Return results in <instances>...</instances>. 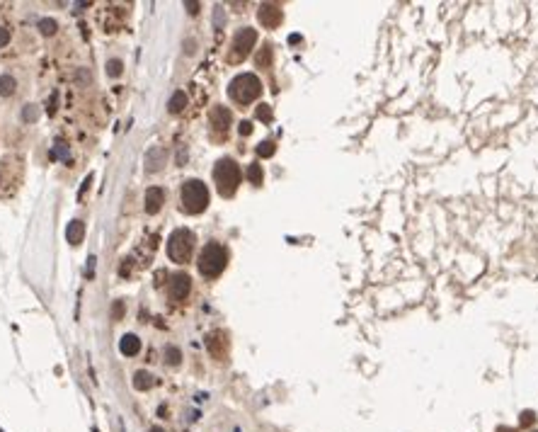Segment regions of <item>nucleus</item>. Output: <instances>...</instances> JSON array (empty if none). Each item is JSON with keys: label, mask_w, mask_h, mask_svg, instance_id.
Listing matches in <instances>:
<instances>
[{"label": "nucleus", "mask_w": 538, "mask_h": 432, "mask_svg": "<svg viewBox=\"0 0 538 432\" xmlns=\"http://www.w3.org/2000/svg\"><path fill=\"white\" fill-rule=\"evenodd\" d=\"M56 29H58V22H56V20H51V17H44V20H39V32H42L44 37H51V34H56Z\"/></svg>", "instance_id": "19"}, {"label": "nucleus", "mask_w": 538, "mask_h": 432, "mask_svg": "<svg viewBox=\"0 0 538 432\" xmlns=\"http://www.w3.org/2000/svg\"><path fill=\"white\" fill-rule=\"evenodd\" d=\"M255 114H257V119H262V122H272V107H269V105H260Z\"/></svg>", "instance_id": "25"}, {"label": "nucleus", "mask_w": 538, "mask_h": 432, "mask_svg": "<svg viewBox=\"0 0 538 432\" xmlns=\"http://www.w3.org/2000/svg\"><path fill=\"white\" fill-rule=\"evenodd\" d=\"M289 42H291V44H298V42H301V37H298V34H291Z\"/></svg>", "instance_id": "34"}, {"label": "nucleus", "mask_w": 538, "mask_h": 432, "mask_svg": "<svg viewBox=\"0 0 538 432\" xmlns=\"http://www.w3.org/2000/svg\"><path fill=\"white\" fill-rule=\"evenodd\" d=\"M179 360H182V352H179V348H175V345H167V348H165V362L170 364V367H177Z\"/></svg>", "instance_id": "21"}, {"label": "nucleus", "mask_w": 538, "mask_h": 432, "mask_svg": "<svg viewBox=\"0 0 538 432\" xmlns=\"http://www.w3.org/2000/svg\"><path fill=\"white\" fill-rule=\"evenodd\" d=\"M213 180H216V190L221 197H233L238 185H240V165L233 158H221L213 165Z\"/></svg>", "instance_id": "2"}, {"label": "nucleus", "mask_w": 538, "mask_h": 432, "mask_svg": "<svg viewBox=\"0 0 538 432\" xmlns=\"http://www.w3.org/2000/svg\"><path fill=\"white\" fill-rule=\"evenodd\" d=\"M533 420H536V413H533V410H521V415H519V422H521V427H528V425H533Z\"/></svg>", "instance_id": "27"}, {"label": "nucleus", "mask_w": 538, "mask_h": 432, "mask_svg": "<svg viewBox=\"0 0 538 432\" xmlns=\"http://www.w3.org/2000/svg\"><path fill=\"white\" fill-rule=\"evenodd\" d=\"M165 160H167V151L160 148V146H155V148H151L146 153V170L148 172H158L160 167L165 165Z\"/></svg>", "instance_id": "10"}, {"label": "nucleus", "mask_w": 538, "mask_h": 432, "mask_svg": "<svg viewBox=\"0 0 538 432\" xmlns=\"http://www.w3.org/2000/svg\"><path fill=\"white\" fill-rule=\"evenodd\" d=\"M228 95L238 105H250V102H255L262 95V83H260V78L255 73H240L228 85Z\"/></svg>", "instance_id": "1"}, {"label": "nucleus", "mask_w": 538, "mask_h": 432, "mask_svg": "<svg viewBox=\"0 0 538 432\" xmlns=\"http://www.w3.org/2000/svg\"><path fill=\"white\" fill-rule=\"evenodd\" d=\"M206 348L208 352L216 357V360H223V355H226V348H228V340H226V335L219 330V333H211L206 340Z\"/></svg>", "instance_id": "12"}, {"label": "nucleus", "mask_w": 538, "mask_h": 432, "mask_svg": "<svg viewBox=\"0 0 538 432\" xmlns=\"http://www.w3.org/2000/svg\"><path fill=\"white\" fill-rule=\"evenodd\" d=\"M255 61H257V66H260V68H267V66L272 63V46H269V44H264L262 49H260V54L255 56Z\"/></svg>", "instance_id": "18"}, {"label": "nucleus", "mask_w": 538, "mask_h": 432, "mask_svg": "<svg viewBox=\"0 0 538 432\" xmlns=\"http://www.w3.org/2000/svg\"><path fill=\"white\" fill-rule=\"evenodd\" d=\"M226 263H228V252L221 243H208L204 245V250L199 255V272L204 277H219L223 270H226Z\"/></svg>", "instance_id": "3"}, {"label": "nucleus", "mask_w": 538, "mask_h": 432, "mask_svg": "<svg viewBox=\"0 0 538 432\" xmlns=\"http://www.w3.org/2000/svg\"><path fill=\"white\" fill-rule=\"evenodd\" d=\"M189 292H192V279H189V275H184V272L172 275V279H170V296H172L175 301H182V299L189 296Z\"/></svg>", "instance_id": "8"}, {"label": "nucleus", "mask_w": 538, "mask_h": 432, "mask_svg": "<svg viewBox=\"0 0 538 432\" xmlns=\"http://www.w3.org/2000/svg\"><path fill=\"white\" fill-rule=\"evenodd\" d=\"M124 313H126L124 301H114V304H112V318H114V321H122Z\"/></svg>", "instance_id": "24"}, {"label": "nucleus", "mask_w": 538, "mask_h": 432, "mask_svg": "<svg viewBox=\"0 0 538 432\" xmlns=\"http://www.w3.org/2000/svg\"><path fill=\"white\" fill-rule=\"evenodd\" d=\"M54 158H61V160H68V148H66V143H63V141H56Z\"/></svg>", "instance_id": "28"}, {"label": "nucleus", "mask_w": 538, "mask_h": 432, "mask_svg": "<svg viewBox=\"0 0 538 432\" xmlns=\"http://www.w3.org/2000/svg\"><path fill=\"white\" fill-rule=\"evenodd\" d=\"M184 8H187V13H189V15H196V13H199V3H192V0H187V3H184Z\"/></svg>", "instance_id": "31"}, {"label": "nucleus", "mask_w": 538, "mask_h": 432, "mask_svg": "<svg viewBox=\"0 0 538 432\" xmlns=\"http://www.w3.org/2000/svg\"><path fill=\"white\" fill-rule=\"evenodd\" d=\"M182 209L187 214H201L208 207V190L201 180H187L182 185Z\"/></svg>", "instance_id": "4"}, {"label": "nucleus", "mask_w": 538, "mask_h": 432, "mask_svg": "<svg viewBox=\"0 0 538 432\" xmlns=\"http://www.w3.org/2000/svg\"><path fill=\"white\" fill-rule=\"evenodd\" d=\"M90 182H92V175H87V178H85V182H83V187H80V197L85 195V192H87V190H90Z\"/></svg>", "instance_id": "33"}, {"label": "nucleus", "mask_w": 538, "mask_h": 432, "mask_svg": "<svg viewBox=\"0 0 538 432\" xmlns=\"http://www.w3.org/2000/svg\"><path fill=\"white\" fill-rule=\"evenodd\" d=\"M163 204H165V192L160 187H151L146 192V211L148 214H158V211L163 209Z\"/></svg>", "instance_id": "11"}, {"label": "nucleus", "mask_w": 538, "mask_h": 432, "mask_svg": "<svg viewBox=\"0 0 538 432\" xmlns=\"http://www.w3.org/2000/svg\"><path fill=\"white\" fill-rule=\"evenodd\" d=\"M274 151H276V146L272 141H262V143L257 146V155H262V158H272Z\"/></svg>", "instance_id": "23"}, {"label": "nucleus", "mask_w": 538, "mask_h": 432, "mask_svg": "<svg viewBox=\"0 0 538 432\" xmlns=\"http://www.w3.org/2000/svg\"><path fill=\"white\" fill-rule=\"evenodd\" d=\"M184 107H187V95H184V90L172 93V98H170V102H167V110L172 112V114H177V112H182Z\"/></svg>", "instance_id": "16"}, {"label": "nucleus", "mask_w": 538, "mask_h": 432, "mask_svg": "<svg viewBox=\"0 0 538 432\" xmlns=\"http://www.w3.org/2000/svg\"><path fill=\"white\" fill-rule=\"evenodd\" d=\"M497 432H516V430H511V427H504V425H499V427H497Z\"/></svg>", "instance_id": "35"}, {"label": "nucleus", "mask_w": 538, "mask_h": 432, "mask_svg": "<svg viewBox=\"0 0 538 432\" xmlns=\"http://www.w3.org/2000/svg\"><path fill=\"white\" fill-rule=\"evenodd\" d=\"M208 122H211V126H213L216 131H226V129L231 126V122H233V114H231L228 107L216 105V107L211 110V114H208Z\"/></svg>", "instance_id": "9"}, {"label": "nucleus", "mask_w": 538, "mask_h": 432, "mask_svg": "<svg viewBox=\"0 0 538 432\" xmlns=\"http://www.w3.org/2000/svg\"><path fill=\"white\" fill-rule=\"evenodd\" d=\"M85 238V223L83 221H70L68 228H66V240H68L70 245H78V243H83Z\"/></svg>", "instance_id": "14"}, {"label": "nucleus", "mask_w": 538, "mask_h": 432, "mask_svg": "<svg viewBox=\"0 0 538 432\" xmlns=\"http://www.w3.org/2000/svg\"><path fill=\"white\" fill-rule=\"evenodd\" d=\"M255 42H257V32H255L252 27L238 29V32H235V37H233V51H231V56H228V61H231V63H240V61L252 51Z\"/></svg>", "instance_id": "6"}, {"label": "nucleus", "mask_w": 538, "mask_h": 432, "mask_svg": "<svg viewBox=\"0 0 538 432\" xmlns=\"http://www.w3.org/2000/svg\"><path fill=\"white\" fill-rule=\"evenodd\" d=\"M238 131H240V136H250L252 134V122H240Z\"/></svg>", "instance_id": "29"}, {"label": "nucleus", "mask_w": 538, "mask_h": 432, "mask_svg": "<svg viewBox=\"0 0 538 432\" xmlns=\"http://www.w3.org/2000/svg\"><path fill=\"white\" fill-rule=\"evenodd\" d=\"M22 119H25L27 124H32V122L37 119V105H27V107L22 110Z\"/></svg>", "instance_id": "26"}, {"label": "nucleus", "mask_w": 538, "mask_h": 432, "mask_svg": "<svg viewBox=\"0 0 538 432\" xmlns=\"http://www.w3.org/2000/svg\"><path fill=\"white\" fill-rule=\"evenodd\" d=\"M248 180L252 182V185H262V180H264L262 165H257V163H252V165L248 167Z\"/></svg>", "instance_id": "20"}, {"label": "nucleus", "mask_w": 538, "mask_h": 432, "mask_svg": "<svg viewBox=\"0 0 538 432\" xmlns=\"http://www.w3.org/2000/svg\"><path fill=\"white\" fill-rule=\"evenodd\" d=\"M119 350H122V355H124V357H136L138 350H141V340H138V335L126 333L124 337L119 340Z\"/></svg>", "instance_id": "13"}, {"label": "nucleus", "mask_w": 538, "mask_h": 432, "mask_svg": "<svg viewBox=\"0 0 538 432\" xmlns=\"http://www.w3.org/2000/svg\"><path fill=\"white\" fill-rule=\"evenodd\" d=\"M153 384H155V379H153V374H148L146 369H141V372L134 374V389L136 391H148Z\"/></svg>", "instance_id": "15"}, {"label": "nucleus", "mask_w": 538, "mask_h": 432, "mask_svg": "<svg viewBox=\"0 0 538 432\" xmlns=\"http://www.w3.org/2000/svg\"><path fill=\"white\" fill-rule=\"evenodd\" d=\"M151 432H165L163 427H151Z\"/></svg>", "instance_id": "36"}, {"label": "nucleus", "mask_w": 538, "mask_h": 432, "mask_svg": "<svg viewBox=\"0 0 538 432\" xmlns=\"http://www.w3.org/2000/svg\"><path fill=\"white\" fill-rule=\"evenodd\" d=\"M194 243H196V238H194V233L189 228L172 231V236L167 238V255H170V260L179 263V265L189 263V257H192V252H194Z\"/></svg>", "instance_id": "5"}, {"label": "nucleus", "mask_w": 538, "mask_h": 432, "mask_svg": "<svg viewBox=\"0 0 538 432\" xmlns=\"http://www.w3.org/2000/svg\"><path fill=\"white\" fill-rule=\"evenodd\" d=\"M216 29H221V25H223V20H226V17H223V8H216Z\"/></svg>", "instance_id": "32"}, {"label": "nucleus", "mask_w": 538, "mask_h": 432, "mask_svg": "<svg viewBox=\"0 0 538 432\" xmlns=\"http://www.w3.org/2000/svg\"><path fill=\"white\" fill-rule=\"evenodd\" d=\"M257 20L262 22V27L274 29V27H279V25H281L284 13H281V8H279V5H274V3H264L262 8H260V13H257Z\"/></svg>", "instance_id": "7"}, {"label": "nucleus", "mask_w": 538, "mask_h": 432, "mask_svg": "<svg viewBox=\"0 0 538 432\" xmlns=\"http://www.w3.org/2000/svg\"><path fill=\"white\" fill-rule=\"evenodd\" d=\"M8 42H10V32H8L5 27H0V49H3Z\"/></svg>", "instance_id": "30"}, {"label": "nucleus", "mask_w": 538, "mask_h": 432, "mask_svg": "<svg viewBox=\"0 0 538 432\" xmlns=\"http://www.w3.org/2000/svg\"><path fill=\"white\" fill-rule=\"evenodd\" d=\"M15 88H17V80L13 75H0V95L3 98H10L15 93Z\"/></svg>", "instance_id": "17"}, {"label": "nucleus", "mask_w": 538, "mask_h": 432, "mask_svg": "<svg viewBox=\"0 0 538 432\" xmlns=\"http://www.w3.org/2000/svg\"><path fill=\"white\" fill-rule=\"evenodd\" d=\"M122 70H124V63H122L119 58H110V61H107V75L117 78V75H122Z\"/></svg>", "instance_id": "22"}]
</instances>
